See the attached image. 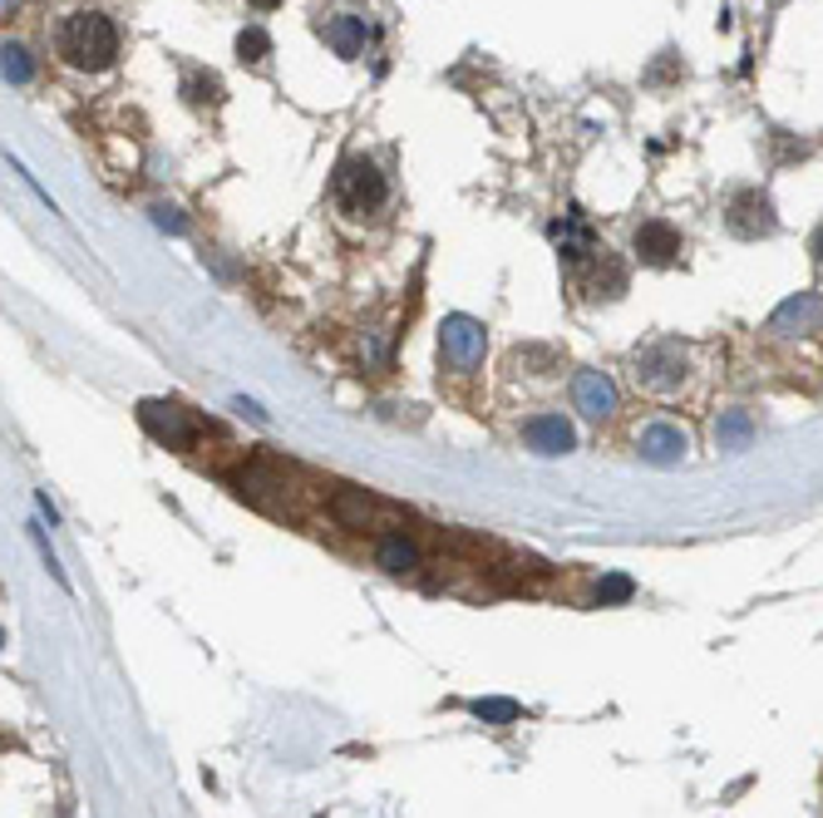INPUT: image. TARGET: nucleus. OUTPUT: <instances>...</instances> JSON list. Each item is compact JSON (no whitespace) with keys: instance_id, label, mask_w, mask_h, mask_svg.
Wrapping results in <instances>:
<instances>
[{"instance_id":"14","label":"nucleus","mask_w":823,"mask_h":818,"mask_svg":"<svg viewBox=\"0 0 823 818\" xmlns=\"http://www.w3.org/2000/svg\"><path fill=\"white\" fill-rule=\"evenodd\" d=\"M473 715H479V720H513V715H519V705H509V700H479Z\"/></svg>"},{"instance_id":"3","label":"nucleus","mask_w":823,"mask_h":818,"mask_svg":"<svg viewBox=\"0 0 823 818\" xmlns=\"http://www.w3.org/2000/svg\"><path fill=\"white\" fill-rule=\"evenodd\" d=\"M631 375H637V385L646 390V395H675V390H681V380H685V350L671 346V341L641 350Z\"/></svg>"},{"instance_id":"2","label":"nucleus","mask_w":823,"mask_h":818,"mask_svg":"<svg viewBox=\"0 0 823 818\" xmlns=\"http://www.w3.org/2000/svg\"><path fill=\"white\" fill-rule=\"evenodd\" d=\"M385 173L371 163V158H345L341 173H335V203L345 212H355V217H365V212H375L385 203Z\"/></svg>"},{"instance_id":"8","label":"nucleus","mask_w":823,"mask_h":818,"mask_svg":"<svg viewBox=\"0 0 823 818\" xmlns=\"http://www.w3.org/2000/svg\"><path fill=\"white\" fill-rule=\"evenodd\" d=\"M523 444L533 454H543V459L567 454V449H573V424H567L563 414H533V419L523 424Z\"/></svg>"},{"instance_id":"15","label":"nucleus","mask_w":823,"mask_h":818,"mask_svg":"<svg viewBox=\"0 0 823 818\" xmlns=\"http://www.w3.org/2000/svg\"><path fill=\"white\" fill-rule=\"evenodd\" d=\"M6 74H10L15 84L30 79V60H25V50H20V45H6Z\"/></svg>"},{"instance_id":"12","label":"nucleus","mask_w":823,"mask_h":818,"mask_svg":"<svg viewBox=\"0 0 823 818\" xmlns=\"http://www.w3.org/2000/svg\"><path fill=\"white\" fill-rule=\"evenodd\" d=\"M267 50H271V40H267V30H242L237 35V55H242V65H261L267 60Z\"/></svg>"},{"instance_id":"1","label":"nucleus","mask_w":823,"mask_h":818,"mask_svg":"<svg viewBox=\"0 0 823 818\" xmlns=\"http://www.w3.org/2000/svg\"><path fill=\"white\" fill-rule=\"evenodd\" d=\"M60 60H65L70 70H84V74H104L119 60V30H114L109 15H99V10H79V15H70L65 25H60Z\"/></svg>"},{"instance_id":"4","label":"nucleus","mask_w":823,"mask_h":818,"mask_svg":"<svg viewBox=\"0 0 823 818\" xmlns=\"http://www.w3.org/2000/svg\"><path fill=\"white\" fill-rule=\"evenodd\" d=\"M439 350H445V365L453 370H473L483 360V326L469 316H449L439 326Z\"/></svg>"},{"instance_id":"16","label":"nucleus","mask_w":823,"mask_h":818,"mask_svg":"<svg viewBox=\"0 0 823 818\" xmlns=\"http://www.w3.org/2000/svg\"><path fill=\"white\" fill-rule=\"evenodd\" d=\"M380 557H385L389 567H409V562H415V548H409V543H385V548H380Z\"/></svg>"},{"instance_id":"5","label":"nucleus","mask_w":823,"mask_h":818,"mask_svg":"<svg viewBox=\"0 0 823 818\" xmlns=\"http://www.w3.org/2000/svg\"><path fill=\"white\" fill-rule=\"evenodd\" d=\"M631 247H637V257L646 262V267H671V262L685 252V242H681V232H675L666 217H651V222H641V227H637Z\"/></svg>"},{"instance_id":"11","label":"nucleus","mask_w":823,"mask_h":818,"mask_svg":"<svg viewBox=\"0 0 823 818\" xmlns=\"http://www.w3.org/2000/svg\"><path fill=\"white\" fill-rule=\"evenodd\" d=\"M749 429H755V424H749V414L745 410H730L720 424H715V444H720V449H740V444L749 439Z\"/></svg>"},{"instance_id":"18","label":"nucleus","mask_w":823,"mask_h":818,"mask_svg":"<svg viewBox=\"0 0 823 818\" xmlns=\"http://www.w3.org/2000/svg\"><path fill=\"white\" fill-rule=\"evenodd\" d=\"M252 6H257V10H271V6H277V0H252Z\"/></svg>"},{"instance_id":"10","label":"nucleus","mask_w":823,"mask_h":818,"mask_svg":"<svg viewBox=\"0 0 823 818\" xmlns=\"http://www.w3.org/2000/svg\"><path fill=\"white\" fill-rule=\"evenodd\" d=\"M143 424L158 434V439H168V444H183L188 439V419H183V410L178 405H143Z\"/></svg>"},{"instance_id":"17","label":"nucleus","mask_w":823,"mask_h":818,"mask_svg":"<svg viewBox=\"0 0 823 818\" xmlns=\"http://www.w3.org/2000/svg\"><path fill=\"white\" fill-rule=\"evenodd\" d=\"M809 252H814V257H819V262H823V227H819V232H814V242H809Z\"/></svg>"},{"instance_id":"9","label":"nucleus","mask_w":823,"mask_h":818,"mask_svg":"<svg viewBox=\"0 0 823 818\" xmlns=\"http://www.w3.org/2000/svg\"><path fill=\"white\" fill-rule=\"evenodd\" d=\"M637 449H641V459H651V464H675L685 454V429L681 424L656 419L637 434Z\"/></svg>"},{"instance_id":"7","label":"nucleus","mask_w":823,"mask_h":818,"mask_svg":"<svg viewBox=\"0 0 823 818\" xmlns=\"http://www.w3.org/2000/svg\"><path fill=\"white\" fill-rule=\"evenodd\" d=\"M725 222H730L735 237H769L774 232V208H769L765 193H735Z\"/></svg>"},{"instance_id":"6","label":"nucleus","mask_w":823,"mask_h":818,"mask_svg":"<svg viewBox=\"0 0 823 818\" xmlns=\"http://www.w3.org/2000/svg\"><path fill=\"white\" fill-rule=\"evenodd\" d=\"M573 405L592 424L611 419V414H617V385H611L601 370H582V375H573Z\"/></svg>"},{"instance_id":"13","label":"nucleus","mask_w":823,"mask_h":818,"mask_svg":"<svg viewBox=\"0 0 823 818\" xmlns=\"http://www.w3.org/2000/svg\"><path fill=\"white\" fill-rule=\"evenodd\" d=\"M325 35L335 40V50H341V55H355V50H361V40H365V30H361V20H331V30H325Z\"/></svg>"}]
</instances>
